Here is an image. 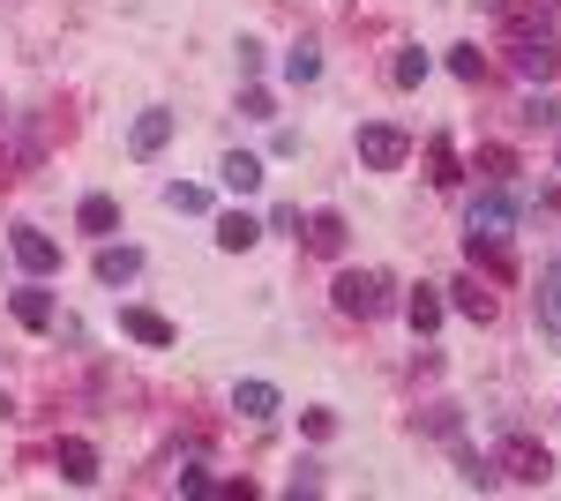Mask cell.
<instances>
[{"label":"cell","instance_id":"22","mask_svg":"<svg viewBox=\"0 0 561 501\" xmlns=\"http://www.w3.org/2000/svg\"><path fill=\"white\" fill-rule=\"evenodd\" d=\"M165 203H173L180 217H203V209H210V187H187V180H173V187H165Z\"/></svg>","mask_w":561,"mask_h":501},{"label":"cell","instance_id":"4","mask_svg":"<svg viewBox=\"0 0 561 501\" xmlns=\"http://www.w3.org/2000/svg\"><path fill=\"white\" fill-rule=\"evenodd\" d=\"M8 248H15V262H23L31 277H53V270H60V240L38 232V225H15V240H8Z\"/></svg>","mask_w":561,"mask_h":501},{"label":"cell","instance_id":"18","mask_svg":"<svg viewBox=\"0 0 561 501\" xmlns=\"http://www.w3.org/2000/svg\"><path fill=\"white\" fill-rule=\"evenodd\" d=\"M404 322H412L420 337H434V330H442V293H434V285H420V293L404 299Z\"/></svg>","mask_w":561,"mask_h":501},{"label":"cell","instance_id":"9","mask_svg":"<svg viewBox=\"0 0 561 501\" xmlns=\"http://www.w3.org/2000/svg\"><path fill=\"white\" fill-rule=\"evenodd\" d=\"M8 307H15V322H23V330H53V293H45L38 277H31V285H15Z\"/></svg>","mask_w":561,"mask_h":501},{"label":"cell","instance_id":"1","mask_svg":"<svg viewBox=\"0 0 561 501\" xmlns=\"http://www.w3.org/2000/svg\"><path fill=\"white\" fill-rule=\"evenodd\" d=\"M337 315H352V322L389 315V277L382 270H345V277H337Z\"/></svg>","mask_w":561,"mask_h":501},{"label":"cell","instance_id":"26","mask_svg":"<svg viewBox=\"0 0 561 501\" xmlns=\"http://www.w3.org/2000/svg\"><path fill=\"white\" fill-rule=\"evenodd\" d=\"M524 121H531V127H561V105H554V98H531Z\"/></svg>","mask_w":561,"mask_h":501},{"label":"cell","instance_id":"14","mask_svg":"<svg viewBox=\"0 0 561 501\" xmlns=\"http://www.w3.org/2000/svg\"><path fill=\"white\" fill-rule=\"evenodd\" d=\"M517 76H524V83H539V76H554V45H547V38H531V31H524V38H517Z\"/></svg>","mask_w":561,"mask_h":501},{"label":"cell","instance_id":"15","mask_svg":"<svg viewBox=\"0 0 561 501\" xmlns=\"http://www.w3.org/2000/svg\"><path fill=\"white\" fill-rule=\"evenodd\" d=\"M217 180H225L232 195H255V187H262V158H248V150H232V158L217 166Z\"/></svg>","mask_w":561,"mask_h":501},{"label":"cell","instance_id":"13","mask_svg":"<svg viewBox=\"0 0 561 501\" xmlns=\"http://www.w3.org/2000/svg\"><path fill=\"white\" fill-rule=\"evenodd\" d=\"M539 330L561 337V262H547V270H539Z\"/></svg>","mask_w":561,"mask_h":501},{"label":"cell","instance_id":"21","mask_svg":"<svg viewBox=\"0 0 561 501\" xmlns=\"http://www.w3.org/2000/svg\"><path fill=\"white\" fill-rule=\"evenodd\" d=\"M427 68H434L427 53H420V45H404V53H397V68H389V76H397V90H420V83H427Z\"/></svg>","mask_w":561,"mask_h":501},{"label":"cell","instance_id":"11","mask_svg":"<svg viewBox=\"0 0 561 501\" xmlns=\"http://www.w3.org/2000/svg\"><path fill=\"white\" fill-rule=\"evenodd\" d=\"M262 240V217H248V209H232V217H217V248L225 254H248Z\"/></svg>","mask_w":561,"mask_h":501},{"label":"cell","instance_id":"24","mask_svg":"<svg viewBox=\"0 0 561 501\" xmlns=\"http://www.w3.org/2000/svg\"><path fill=\"white\" fill-rule=\"evenodd\" d=\"M457 471H465V487H494V464L479 457V449H465V457H457Z\"/></svg>","mask_w":561,"mask_h":501},{"label":"cell","instance_id":"8","mask_svg":"<svg viewBox=\"0 0 561 501\" xmlns=\"http://www.w3.org/2000/svg\"><path fill=\"white\" fill-rule=\"evenodd\" d=\"M53 464H60V479H76V487H90V479H98V449H90L83 434H60Z\"/></svg>","mask_w":561,"mask_h":501},{"label":"cell","instance_id":"10","mask_svg":"<svg viewBox=\"0 0 561 501\" xmlns=\"http://www.w3.org/2000/svg\"><path fill=\"white\" fill-rule=\"evenodd\" d=\"M142 277V248H98V285H135Z\"/></svg>","mask_w":561,"mask_h":501},{"label":"cell","instance_id":"17","mask_svg":"<svg viewBox=\"0 0 561 501\" xmlns=\"http://www.w3.org/2000/svg\"><path fill=\"white\" fill-rule=\"evenodd\" d=\"M449 307L472 315V322H486V315H494V293H486L479 277H457V285H449Z\"/></svg>","mask_w":561,"mask_h":501},{"label":"cell","instance_id":"20","mask_svg":"<svg viewBox=\"0 0 561 501\" xmlns=\"http://www.w3.org/2000/svg\"><path fill=\"white\" fill-rule=\"evenodd\" d=\"M314 76H322V45H293V53H285V83H314Z\"/></svg>","mask_w":561,"mask_h":501},{"label":"cell","instance_id":"2","mask_svg":"<svg viewBox=\"0 0 561 501\" xmlns=\"http://www.w3.org/2000/svg\"><path fill=\"white\" fill-rule=\"evenodd\" d=\"M465 232H472V248H510V232H517V203L502 195V187H486L465 217Z\"/></svg>","mask_w":561,"mask_h":501},{"label":"cell","instance_id":"19","mask_svg":"<svg viewBox=\"0 0 561 501\" xmlns=\"http://www.w3.org/2000/svg\"><path fill=\"white\" fill-rule=\"evenodd\" d=\"M307 248H314V254H337V248H345V217H337V209H314V225H307Z\"/></svg>","mask_w":561,"mask_h":501},{"label":"cell","instance_id":"23","mask_svg":"<svg viewBox=\"0 0 561 501\" xmlns=\"http://www.w3.org/2000/svg\"><path fill=\"white\" fill-rule=\"evenodd\" d=\"M449 76H465V83H479V76H486L479 45H449Z\"/></svg>","mask_w":561,"mask_h":501},{"label":"cell","instance_id":"6","mask_svg":"<svg viewBox=\"0 0 561 501\" xmlns=\"http://www.w3.org/2000/svg\"><path fill=\"white\" fill-rule=\"evenodd\" d=\"M128 143H135V158H158V150L173 143V113H165V105H150V113H135Z\"/></svg>","mask_w":561,"mask_h":501},{"label":"cell","instance_id":"7","mask_svg":"<svg viewBox=\"0 0 561 501\" xmlns=\"http://www.w3.org/2000/svg\"><path fill=\"white\" fill-rule=\"evenodd\" d=\"M232 412H240V419H277V412H285V397H277V382L248 375L240 389H232Z\"/></svg>","mask_w":561,"mask_h":501},{"label":"cell","instance_id":"16","mask_svg":"<svg viewBox=\"0 0 561 501\" xmlns=\"http://www.w3.org/2000/svg\"><path fill=\"white\" fill-rule=\"evenodd\" d=\"M76 225H83V232H98V240H113V225H121V203H113V195H83Z\"/></svg>","mask_w":561,"mask_h":501},{"label":"cell","instance_id":"5","mask_svg":"<svg viewBox=\"0 0 561 501\" xmlns=\"http://www.w3.org/2000/svg\"><path fill=\"white\" fill-rule=\"evenodd\" d=\"M502 471H510V479H524V487H539L554 464H547V449H539L531 434H510V442H502Z\"/></svg>","mask_w":561,"mask_h":501},{"label":"cell","instance_id":"3","mask_svg":"<svg viewBox=\"0 0 561 501\" xmlns=\"http://www.w3.org/2000/svg\"><path fill=\"white\" fill-rule=\"evenodd\" d=\"M404 158H412V135H404V127H389V121L359 127V166L367 172H397Z\"/></svg>","mask_w":561,"mask_h":501},{"label":"cell","instance_id":"12","mask_svg":"<svg viewBox=\"0 0 561 501\" xmlns=\"http://www.w3.org/2000/svg\"><path fill=\"white\" fill-rule=\"evenodd\" d=\"M121 330H128L135 344H173V322L150 315V307H121Z\"/></svg>","mask_w":561,"mask_h":501},{"label":"cell","instance_id":"25","mask_svg":"<svg viewBox=\"0 0 561 501\" xmlns=\"http://www.w3.org/2000/svg\"><path fill=\"white\" fill-rule=\"evenodd\" d=\"M240 113H248V121H277V105H270V90H240Z\"/></svg>","mask_w":561,"mask_h":501}]
</instances>
